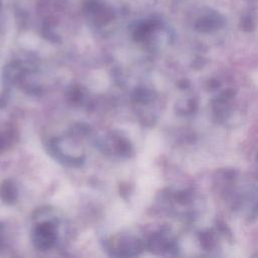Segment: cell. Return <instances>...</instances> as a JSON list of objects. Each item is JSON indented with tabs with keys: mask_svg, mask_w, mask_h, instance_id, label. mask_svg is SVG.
<instances>
[{
	"mask_svg": "<svg viewBox=\"0 0 258 258\" xmlns=\"http://www.w3.org/2000/svg\"><path fill=\"white\" fill-rule=\"evenodd\" d=\"M85 13L91 21L98 25L107 23L113 17L112 12L107 6L95 0H91L85 5Z\"/></svg>",
	"mask_w": 258,
	"mask_h": 258,
	"instance_id": "2",
	"label": "cell"
},
{
	"mask_svg": "<svg viewBox=\"0 0 258 258\" xmlns=\"http://www.w3.org/2000/svg\"><path fill=\"white\" fill-rule=\"evenodd\" d=\"M257 158H258V156H257Z\"/></svg>",
	"mask_w": 258,
	"mask_h": 258,
	"instance_id": "5",
	"label": "cell"
},
{
	"mask_svg": "<svg viewBox=\"0 0 258 258\" xmlns=\"http://www.w3.org/2000/svg\"><path fill=\"white\" fill-rule=\"evenodd\" d=\"M223 20L219 18V15H209L197 23V28L201 31H211L222 25Z\"/></svg>",
	"mask_w": 258,
	"mask_h": 258,
	"instance_id": "3",
	"label": "cell"
},
{
	"mask_svg": "<svg viewBox=\"0 0 258 258\" xmlns=\"http://www.w3.org/2000/svg\"><path fill=\"white\" fill-rule=\"evenodd\" d=\"M33 241L37 248L46 250L55 241V228L49 222L38 224L33 231Z\"/></svg>",
	"mask_w": 258,
	"mask_h": 258,
	"instance_id": "1",
	"label": "cell"
},
{
	"mask_svg": "<svg viewBox=\"0 0 258 258\" xmlns=\"http://www.w3.org/2000/svg\"><path fill=\"white\" fill-rule=\"evenodd\" d=\"M0 195L7 203H12L16 200L17 189L10 180H5L0 187Z\"/></svg>",
	"mask_w": 258,
	"mask_h": 258,
	"instance_id": "4",
	"label": "cell"
}]
</instances>
